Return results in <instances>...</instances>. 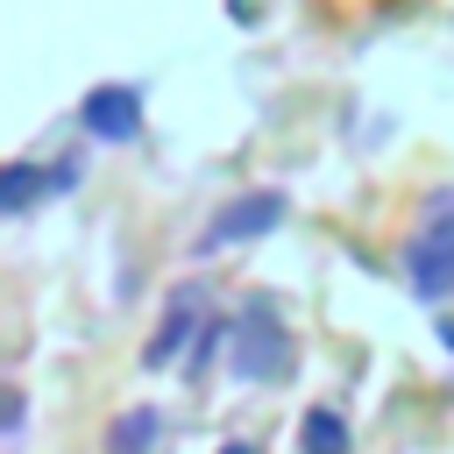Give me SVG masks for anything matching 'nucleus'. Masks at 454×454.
Returning <instances> with one entry per match:
<instances>
[{"label":"nucleus","mask_w":454,"mask_h":454,"mask_svg":"<svg viewBox=\"0 0 454 454\" xmlns=\"http://www.w3.org/2000/svg\"><path fill=\"white\" fill-rule=\"evenodd\" d=\"M220 454H255V447H248V440H227V447H220Z\"/></svg>","instance_id":"nucleus-10"},{"label":"nucleus","mask_w":454,"mask_h":454,"mask_svg":"<svg viewBox=\"0 0 454 454\" xmlns=\"http://www.w3.org/2000/svg\"><path fill=\"white\" fill-rule=\"evenodd\" d=\"M156 433H163L156 404H128L114 419V433H106V454H156Z\"/></svg>","instance_id":"nucleus-5"},{"label":"nucleus","mask_w":454,"mask_h":454,"mask_svg":"<svg viewBox=\"0 0 454 454\" xmlns=\"http://www.w3.org/2000/svg\"><path fill=\"white\" fill-rule=\"evenodd\" d=\"M440 340H447V355H454V319H440Z\"/></svg>","instance_id":"nucleus-9"},{"label":"nucleus","mask_w":454,"mask_h":454,"mask_svg":"<svg viewBox=\"0 0 454 454\" xmlns=\"http://www.w3.org/2000/svg\"><path fill=\"white\" fill-rule=\"evenodd\" d=\"M277 220H284V192H248V199H234V206H220V213H213V227H206V241H199V248L262 241Z\"/></svg>","instance_id":"nucleus-4"},{"label":"nucleus","mask_w":454,"mask_h":454,"mask_svg":"<svg viewBox=\"0 0 454 454\" xmlns=\"http://www.w3.org/2000/svg\"><path fill=\"white\" fill-rule=\"evenodd\" d=\"M298 447H305V454H348L355 440H348V419H340L333 404H312L305 426H298Z\"/></svg>","instance_id":"nucleus-6"},{"label":"nucleus","mask_w":454,"mask_h":454,"mask_svg":"<svg viewBox=\"0 0 454 454\" xmlns=\"http://www.w3.org/2000/svg\"><path fill=\"white\" fill-rule=\"evenodd\" d=\"M192 312H199V298H192V291H177L170 319L156 326V340H149V355H142L149 369H170V355H177V348H184V333H192Z\"/></svg>","instance_id":"nucleus-7"},{"label":"nucleus","mask_w":454,"mask_h":454,"mask_svg":"<svg viewBox=\"0 0 454 454\" xmlns=\"http://www.w3.org/2000/svg\"><path fill=\"white\" fill-rule=\"evenodd\" d=\"M78 121H85V135H99V142H135V135H142V92H135V85H92V92L78 99Z\"/></svg>","instance_id":"nucleus-3"},{"label":"nucleus","mask_w":454,"mask_h":454,"mask_svg":"<svg viewBox=\"0 0 454 454\" xmlns=\"http://www.w3.org/2000/svg\"><path fill=\"white\" fill-rule=\"evenodd\" d=\"M404 277L426 305H440L454 291V192H433L426 199V227L404 241Z\"/></svg>","instance_id":"nucleus-1"},{"label":"nucleus","mask_w":454,"mask_h":454,"mask_svg":"<svg viewBox=\"0 0 454 454\" xmlns=\"http://www.w3.org/2000/svg\"><path fill=\"white\" fill-rule=\"evenodd\" d=\"M35 192H57V184H50V170H35V163H7L0 206H7V213H28V199H35Z\"/></svg>","instance_id":"nucleus-8"},{"label":"nucleus","mask_w":454,"mask_h":454,"mask_svg":"<svg viewBox=\"0 0 454 454\" xmlns=\"http://www.w3.org/2000/svg\"><path fill=\"white\" fill-rule=\"evenodd\" d=\"M227 362H234V376L241 383H277L284 369H291V333H284V319H277V305L270 298H248L241 305V319H234V333H227Z\"/></svg>","instance_id":"nucleus-2"}]
</instances>
